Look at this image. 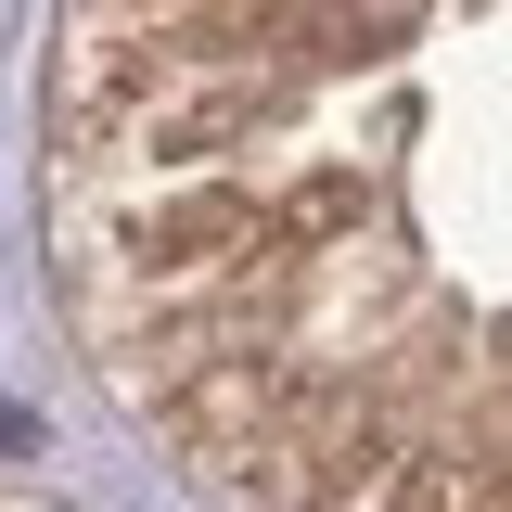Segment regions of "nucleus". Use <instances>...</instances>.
I'll list each match as a JSON object with an SVG mask.
<instances>
[{
  "label": "nucleus",
  "mask_w": 512,
  "mask_h": 512,
  "mask_svg": "<svg viewBox=\"0 0 512 512\" xmlns=\"http://www.w3.org/2000/svg\"><path fill=\"white\" fill-rule=\"evenodd\" d=\"M39 244L218 512H512V0H52Z\"/></svg>",
  "instance_id": "f257e3e1"
}]
</instances>
